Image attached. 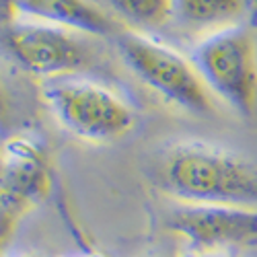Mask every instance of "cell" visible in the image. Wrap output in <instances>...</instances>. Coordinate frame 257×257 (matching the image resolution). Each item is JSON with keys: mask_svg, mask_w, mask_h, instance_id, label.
Listing matches in <instances>:
<instances>
[{"mask_svg": "<svg viewBox=\"0 0 257 257\" xmlns=\"http://www.w3.org/2000/svg\"><path fill=\"white\" fill-rule=\"evenodd\" d=\"M153 185L173 202L257 208V165L208 142H173L148 171Z\"/></svg>", "mask_w": 257, "mask_h": 257, "instance_id": "cell-1", "label": "cell"}, {"mask_svg": "<svg viewBox=\"0 0 257 257\" xmlns=\"http://www.w3.org/2000/svg\"><path fill=\"white\" fill-rule=\"evenodd\" d=\"M41 101L54 119L84 142L107 144L132 132L136 111L107 84L78 74L41 80Z\"/></svg>", "mask_w": 257, "mask_h": 257, "instance_id": "cell-2", "label": "cell"}, {"mask_svg": "<svg viewBox=\"0 0 257 257\" xmlns=\"http://www.w3.org/2000/svg\"><path fill=\"white\" fill-rule=\"evenodd\" d=\"M113 44L127 70L167 103L191 115L206 117L218 111V99L208 89L191 58L127 27L113 37Z\"/></svg>", "mask_w": 257, "mask_h": 257, "instance_id": "cell-3", "label": "cell"}, {"mask_svg": "<svg viewBox=\"0 0 257 257\" xmlns=\"http://www.w3.org/2000/svg\"><path fill=\"white\" fill-rule=\"evenodd\" d=\"M191 62L218 101L241 117L257 111V35L249 25L200 37Z\"/></svg>", "mask_w": 257, "mask_h": 257, "instance_id": "cell-4", "label": "cell"}, {"mask_svg": "<svg viewBox=\"0 0 257 257\" xmlns=\"http://www.w3.org/2000/svg\"><path fill=\"white\" fill-rule=\"evenodd\" d=\"M5 44L19 66L41 80L80 74L93 62L87 35L29 19L9 23Z\"/></svg>", "mask_w": 257, "mask_h": 257, "instance_id": "cell-5", "label": "cell"}, {"mask_svg": "<svg viewBox=\"0 0 257 257\" xmlns=\"http://www.w3.org/2000/svg\"><path fill=\"white\" fill-rule=\"evenodd\" d=\"M52 189L46 151L35 140L11 138L3 144L0 163V249L15 234L19 222L44 202Z\"/></svg>", "mask_w": 257, "mask_h": 257, "instance_id": "cell-6", "label": "cell"}, {"mask_svg": "<svg viewBox=\"0 0 257 257\" xmlns=\"http://www.w3.org/2000/svg\"><path fill=\"white\" fill-rule=\"evenodd\" d=\"M165 224L194 251L232 253L257 245V208L175 202Z\"/></svg>", "mask_w": 257, "mask_h": 257, "instance_id": "cell-7", "label": "cell"}, {"mask_svg": "<svg viewBox=\"0 0 257 257\" xmlns=\"http://www.w3.org/2000/svg\"><path fill=\"white\" fill-rule=\"evenodd\" d=\"M13 13L87 37L113 39L123 25L93 0H11Z\"/></svg>", "mask_w": 257, "mask_h": 257, "instance_id": "cell-8", "label": "cell"}, {"mask_svg": "<svg viewBox=\"0 0 257 257\" xmlns=\"http://www.w3.org/2000/svg\"><path fill=\"white\" fill-rule=\"evenodd\" d=\"M249 0H173V19L202 37L243 25Z\"/></svg>", "mask_w": 257, "mask_h": 257, "instance_id": "cell-9", "label": "cell"}, {"mask_svg": "<svg viewBox=\"0 0 257 257\" xmlns=\"http://www.w3.org/2000/svg\"><path fill=\"white\" fill-rule=\"evenodd\" d=\"M115 19L140 33L157 31L173 19V0H109Z\"/></svg>", "mask_w": 257, "mask_h": 257, "instance_id": "cell-10", "label": "cell"}, {"mask_svg": "<svg viewBox=\"0 0 257 257\" xmlns=\"http://www.w3.org/2000/svg\"><path fill=\"white\" fill-rule=\"evenodd\" d=\"M181 257H234L232 253H218V251H194L187 249Z\"/></svg>", "mask_w": 257, "mask_h": 257, "instance_id": "cell-11", "label": "cell"}, {"mask_svg": "<svg viewBox=\"0 0 257 257\" xmlns=\"http://www.w3.org/2000/svg\"><path fill=\"white\" fill-rule=\"evenodd\" d=\"M5 121H7V99H5L3 89H0V130H3Z\"/></svg>", "mask_w": 257, "mask_h": 257, "instance_id": "cell-12", "label": "cell"}, {"mask_svg": "<svg viewBox=\"0 0 257 257\" xmlns=\"http://www.w3.org/2000/svg\"><path fill=\"white\" fill-rule=\"evenodd\" d=\"M74 257H101V255H95V253H82V255H74Z\"/></svg>", "mask_w": 257, "mask_h": 257, "instance_id": "cell-13", "label": "cell"}, {"mask_svg": "<svg viewBox=\"0 0 257 257\" xmlns=\"http://www.w3.org/2000/svg\"><path fill=\"white\" fill-rule=\"evenodd\" d=\"M17 257H35V255H17Z\"/></svg>", "mask_w": 257, "mask_h": 257, "instance_id": "cell-14", "label": "cell"}]
</instances>
